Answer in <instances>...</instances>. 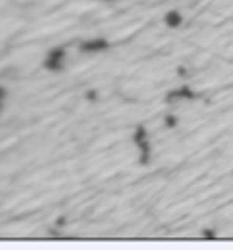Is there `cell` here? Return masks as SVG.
Instances as JSON below:
<instances>
[{
  "label": "cell",
  "mask_w": 233,
  "mask_h": 250,
  "mask_svg": "<svg viewBox=\"0 0 233 250\" xmlns=\"http://www.w3.org/2000/svg\"><path fill=\"white\" fill-rule=\"evenodd\" d=\"M61 58H63L61 51H54V54H49V58H47V68L58 70V68L61 66Z\"/></svg>",
  "instance_id": "6da1fadb"
},
{
  "label": "cell",
  "mask_w": 233,
  "mask_h": 250,
  "mask_svg": "<svg viewBox=\"0 0 233 250\" xmlns=\"http://www.w3.org/2000/svg\"><path fill=\"white\" fill-rule=\"evenodd\" d=\"M104 45H107L104 41H92V43H86V45H84V49H102Z\"/></svg>",
  "instance_id": "7a4b0ae2"
},
{
  "label": "cell",
  "mask_w": 233,
  "mask_h": 250,
  "mask_svg": "<svg viewBox=\"0 0 233 250\" xmlns=\"http://www.w3.org/2000/svg\"><path fill=\"white\" fill-rule=\"evenodd\" d=\"M166 21H168V25H178V21H180V15H176V13H170V15H168L166 17Z\"/></svg>",
  "instance_id": "3957f363"
}]
</instances>
